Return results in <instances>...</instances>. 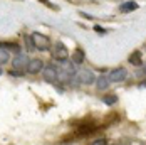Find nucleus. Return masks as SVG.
Returning a JSON list of instances; mask_svg holds the SVG:
<instances>
[{
  "label": "nucleus",
  "instance_id": "10",
  "mask_svg": "<svg viewBox=\"0 0 146 145\" xmlns=\"http://www.w3.org/2000/svg\"><path fill=\"white\" fill-rule=\"evenodd\" d=\"M136 9H138V3H136V2H124V3L121 5V12H123V14L133 12V10H136Z\"/></svg>",
  "mask_w": 146,
  "mask_h": 145
},
{
  "label": "nucleus",
  "instance_id": "14",
  "mask_svg": "<svg viewBox=\"0 0 146 145\" xmlns=\"http://www.w3.org/2000/svg\"><path fill=\"white\" fill-rule=\"evenodd\" d=\"M3 49H7V51H14L15 54H19V51H20V47H19V44H12V42H7L2 46Z\"/></svg>",
  "mask_w": 146,
  "mask_h": 145
},
{
  "label": "nucleus",
  "instance_id": "1",
  "mask_svg": "<svg viewBox=\"0 0 146 145\" xmlns=\"http://www.w3.org/2000/svg\"><path fill=\"white\" fill-rule=\"evenodd\" d=\"M57 71H59V79H71L76 76V69H74V62L72 61H67V59H64V61H57Z\"/></svg>",
  "mask_w": 146,
  "mask_h": 145
},
{
  "label": "nucleus",
  "instance_id": "20",
  "mask_svg": "<svg viewBox=\"0 0 146 145\" xmlns=\"http://www.w3.org/2000/svg\"><path fill=\"white\" fill-rule=\"evenodd\" d=\"M0 74H2V69H0Z\"/></svg>",
  "mask_w": 146,
  "mask_h": 145
},
{
  "label": "nucleus",
  "instance_id": "6",
  "mask_svg": "<svg viewBox=\"0 0 146 145\" xmlns=\"http://www.w3.org/2000/svg\"><path fill=\"white\" fill-rule=\"evenodd\" d=\"M108 78H109L113 83H121V81H124V79L128 78V71H126L124 68H116V69H113V71L108 74Z\"/></svg>",
  "mask_w": 146,
  "mask_h": 145
},
{
  "label": "nucleus",
  "instance_id": "4",
  "mask_svg": "<svg viewBox=\"0 0 146 145\" xmlns=\"http://www.w3.org/2000/svg\"><path fill=\"white\" fill-rule=\"evenodd\" d=\"M76 76H77L79 83H82V85H94L96 83L94 72L91 71V69H77L76 71Z\"/></svg>",
  "mask_w": 146,
  "mask_h": 145
},
{
  "label": "nucleus",
  "instance_id": "12",
  "mask_svg": "<svg viewBox=\"0 0 146 145\" xmlns=\"http://www.w3.org/2000/svg\"><path fill=\"white\" fill-rule=\"evenodd\" d=\"M72 62L74 64H82L84 62V52L81 49H76V52L72 54Z\"/></svg>",
  "mask_w": 146,
  "mask_h": 145
},
{
  "label": "nucleus",
  "instance_id": "11",
  "mask_svg": "<svg viewBox=\"0 0 146 145\" xmlns=\"http://www.w3.org/2000/svg\"><path fill=\"white\" fill-rule=\"evenodd\" d=\"M129 62L134 66H141L143 64V59H141V52L139 51H134L131 56H129Z\"/></svg>",
  "mask_w": 146,
  "mask_h": 145
},
{
  "label": "nucleus",
  "instance_id": "19",
  "mask_svg": "<svg viewBox=\"0 0 146 145\" xmlns=\"http://www.w3.org/2000/svg\"><path fill=\"white\" fill-rule=\"evenodd\" d=\"M145 72H146V64H145Z\"/></svg>",
  "mask_w": 146,
  "mask_h": 145
},
{
  "label": "nucleus",
  "instance_id": "9",
  "mask_svg": "<svg viewBox=\"0 0 146 145\" xmlns=\"http://www.w3.org/2000/svg\"><path fill=\"white\" fill-rule=\"evenodd\" d=\"M111 85V79L106 76V74H101V76H98L96 78V88L99 89V91H104V89H108V86Z\"/></svg>",
  "mask_w": 146,
  "mask_h": 145
},
{
  "label": "nucleus",
  "instance_id": "5",
  "mask_svg": "<svg viewBox=\"0 0 146 145\" xmlns=\"http://www.w3.org/2000/svg\"><path fill=\"white\" fill-rule=\"evenodd\" d=\"M52 56H54L56 61H64V59H67L69 52H67V47L64 46V42L57 41V42L54 44V47H52Z\"/></svg>",
  "mask_w": 146,
  "mask_h": 145
},
{
  "label": "nucleus",
  "instance_id": "8",
  "mask_svg": "<svg viewBox=\"0 0 146 145\" xmlns=\"http://www.w3.org/2000/svg\"><path fill=\"white\" fill-rule=\"evenodd\" d=\"M27 62H29V58H27V54H17L14 56V61H12V68L14 69H22V68H25L27 66Z\"/></svg>",
  "mask_w": 146,
  "mask_h": 145
},
{
  "label": "nucleus",
  "instance_id": "16",
  "mask_svg": "<svg viewBox=\"0 0 146 145\" xmlns=\"http://www.w3.org/2000/svg\"><path fill=\"white\" fill-rule=\"evenodd\" d=\"M25 47H27V51H34L35 49V46H34V41H32V37H29V36H25Z\"/></svg>",
  "mask_w": 146,
  "mask_h": 145
},
{
  "label": "nucleus",
  "instance_id": "18",
  "mask_svg": "<svg viewBox=\"0 0 146 145\" xmlns=\"http://www.w3.org/2000/svg\"><path fill=\"white\" fill-rule=\"evenodd\" d=\"M94 29L98 30L99 34H102V32H104V29H102V27H99V26H94Z\"/></svg>",
  "mask_w": 146,
  "mask_h": 145
},
{
  "label": "nucleus",
  "instance_id": "7",
  "mask_svg": "<svg viewBox=\"0 0 146 145\" xmlns=\"http://www.w3.org/2000/svg\"><path fill=\"white\" fill-rule=\"evenodd\" d=\"M25 69H27L29 74H37V72H40L44 69V62H42V59H29Z\"/></svg>",
  "mask_w": 146,
  "mask_h": 145
},
{
  "label": "nucleus",
  "instance_id": "3",
  "mask_svg": "<svg viewBox=\"0 0 146 145\" xmlns=\"http://www.w3.org/2000/svg\"><path fill=\"white\" fill-rule=\"evenodd\" d=\"M42 78H44V81H47V83H57V79H59L57 66L56 64H47V66H44Z\"/></svg>",
  "mask_w": 146,
  "mask_h": 145
},
{
  "label": "nucleus",
  "instance_id": "2",
  "mask_svg": "<svg viewBox=\"0 0 146 145\" xmlns=\"http://www.w3.org/2000/svg\"><path fill=\"white\" fill-rule=\"evenodd\" d=\"M30 37H32V41H34L35 49H39V51H47V49H50V39H49L47 36L40 34V32H34Z\"/></svg>",
  "mask_w": 146,
  "mask_h": 145
},
{
  "label": "nucleus",
  "instance_id": "15",
  "mask_svg": "<svg viewBox=\"0 0 146 145\" xmlns=\"http://www.w3.org/2000/svg\"><path fill=\"white\" fill-rule=\"evenodd\" d=\"M102 101L106 103V105H116L117 103V96L116 95H108V96L102 98Z\"/></svg>",
  "mask_w": 146,
  "mask_h": 145
},
{
  "label": "nucleus",
  "instance_id": "13",
  "mask_svg": "<svg viewBox=\"0 0 146 145\" xmlns=\"http://www.w3.org/2000/svg\"><path fill=\"white\" fill-rule=\"evenodd\" d=\"M9 59H10L9 51H7V49H3V47L0 46V64H5V62H9Z\"/></svg>",
  "mask_w": 146,
  "mask_h": 145
},
{
  "label": "nucleus",
  "instance_id": "17",
  "mask_svg": "<svg viewBox=\"0 0 146 145\" xmlns=\"http://www.w3.org/2000/svg\"><path fill=\"white\" fill-rule=\"evenodd\" d=\"M91 145H108V144H106V140H104V138H98V140H94Z\"/></svg>",
  "mask_w": 146,
  "mask_h": 145
}]
</instances>
